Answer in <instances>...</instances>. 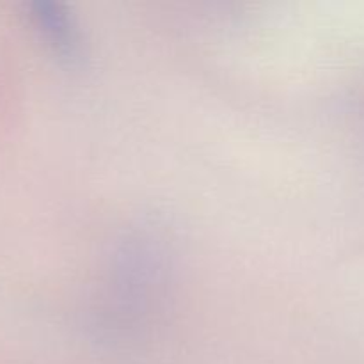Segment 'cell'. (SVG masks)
Wrapping results in <instances>:
<instances>
[]
</instances>
